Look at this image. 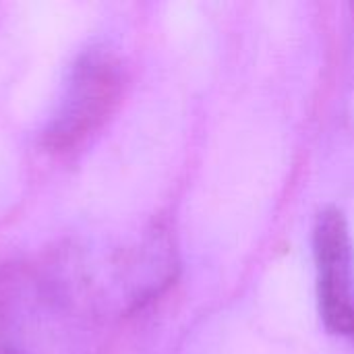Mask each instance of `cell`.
<instances>
[{
    "instance_id": "1",
    "label": "cell",
    "mask_w": 354,
    "mask_h": 354,
    "mask_svg": "<svg viewBox=\"0 0 354 354\" xmlns=\"http://www.w3.org/2000/svg\"><path fill=\"white\" fill-rule=\"evenodd\" d=\"M77 247L0 268V354H100L118 313L102 268Z\"/></svg>"
},
{
    "instance_id": "2",
    "label": "cell",
    "mask_w": 354,
    "mask_h": 354,
    "mask_svg": "<svg viewBox=\"0 0 354 354\" xmlns=\"http://www.w3.org/2000/svg\"><path fill=\"white\" fill-rule=\"evenodd\" d=\"M122 89V64L112 52L89 48L79 54L41 131V145L52 153H71L83 147L112 118Z\"/></svg>"
},
{
    "instance_id": "3",
    "label": "cell",
    "mask_w": 354,
    "mask_h": 354,
    "mask_svg": "<svg viewBox=\"0 0 354 354\" xmlns=\"http://www.w3.org/2000/svg\"><path fill=\"white\" fill-rule=\"evenodd\" d=\"M317 299L330 334L354 340V245L342 212L330 207L313 228Z\"/></svg>"
},
{
    "instance_id": "4",
    "label": "cell",
    "mask_w": 354,
    "mask_h": 354,
    "mask_svg": "<svg viewBox=\"0 0 354 354\" xmlns=\"http://www.w3.org/2000/svg\"><path fill=\"white\" fill-rule=\"evenodd\" d=\"M353 10H354V6H353Z\"/></svg>"
}]
</instances>
